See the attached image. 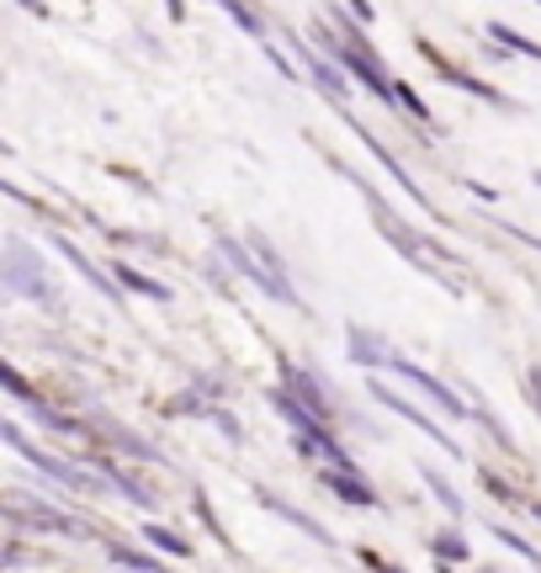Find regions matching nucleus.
<instances>
[{
  "instance_id": "1",
  "label": "nucleus",
  "mask_w": 541,
  "mask_h": 573,
  "mask_svg": "<svg viewBox=\"0 0 541 573\" xmlns=\"http://www.w3.org/2000/svg\"><path fill=\"white\" fill-rule=\"evenodd\" d=\"M0 298H32V302H54L48 272L37 261V250L22 240H11L0 250Z\"/></svg>"
},
{
  "instance_id": "2",
  "label": "nucleus",
  "mask_w": 541,
  "mask_h": 573,
  "mask_svg": "<svg viewBox=\"0 0 541 573\" xmlns=\"http://www.w3.org/2000/svg\"><path fill=\"white\" fill-rule=\"evenodd\" d=\"M388 372H398L404 383H415V388H420L424 398H430V404H435V409L446 415V420H478V409H473V404H467L462 393H456V388H446L441 377H430V372H424V366H415V362H409V356H393V366H388Z\"/></svg>"
},
{
  "instance_id": "3",
  "label": "nucleus",
  "mask_w": 541,
  "mask_h": 573,
  "mask_svg": "<svg viewBox=\"0 0 541 573\" xmlns=\"http://www.w3.org/2000/svg\"><path fill=\"white\" fill-rule=\"evenodd\" d=\"M366 388H372V398H377V404H383V409H393V415H398V420L420 425V436H430V441H435V447H441V452L462 456V447H456V441H451V436H446V425H435V420H430V415H424V409H420V404H415V398H404V393H398V388H388V383H383V377H372V383H366Z\"/></svg>"
},
{
  "instance_id": "4",
  "label": "nucleus",
  "mask_w": 541,
  "mask_h": 573,
  "mask_svg": "<svg viewBox=\"0 0 541 573\" xmlns=\"http://www.w3.org/2000/svg\"><path fill=\"white\" fill-rule=\"evenodd\" d=\"M218 255H229V266H234V272H240L244 282H255V287H261L266 298H276V302H292V308H302V298H298V293H292V287H281L276 276H266V272H261V261H250V250H244L240 240H218Z\"/></svg>"
},
{
  "instance_id": "5",
  "label": "nucleus",
  "mask_w": 541,
  "mask_h": 573,
  "mask_svg": "<svg viewBox=\"0 0 541 573\" xmlns=\"http://www.w3.org/2000/svg\"><path fill=\"white\" fill-rule=\"evenodd\" d=\"M276 366H281V388L292 393V398H298V404L308 409V415H319V420L330 425V393H324V383H319V377H313L308 366L287 362V356H281Z\"/></svg>"
},
{
  "instance_id": "6",
  "label": "nucleus",
  "mask_w": 541,
  "mask_h": 573,
  "mask_svg": "<svg viewBox=\"0 0 541 573\" xmlns=\"http://www.w3.org/2000/svg\"><path fill=\"white\" fill-rule=\"evenodd\" d=\"M340 118H345V128H351V133H356L361 144H366V154H372V159H377V165L388 170L393 181L404 186V191H409V197H415V202H420L424 212H435V202H430V197H424L420 186H415V176H409V170L398 165V154H388V150H383V144H377V133H366V128H361V122H356V112H340Z\"/></svg>"
},
{
  "instance_id": "7",
  "label": "nucleus",
  "mask_w": 541,
  "mask_h": 573,
  "mask_svg": "<svg viewBox=\"0 0 541 573\" xmlns=\"http://www.w3.org/2000/svg\"><path fill=\"white\" fill-rule=\"evenodd\" d=\"M324 488H330L334 499L356 505V510H383V494L361 478L356 467H324Z\"/></svg>"
},
{
  "instance_id": "8",
  "label": "nucleus",
  "mask_w": 541,
  "mask_h": 573,
  "mask_svg": "<svg viewBox=\"0 0 541 573\" xmlns=\"http://www.w3.org/2000/svg\"><path fill=\"white\" fill-rule=\"evenodd\" d=\"M430 59H435V48H424ZM435 69H441V80L446 86H456V91H467V96H478V101H488V107H505V112H515V101L499 86H488V80H478V75H462L456 64H446V59H435Z\"/></svg>"
},
{
  "instance_id": "9",
  "label": "nucleus",
  "mask_w": 541,
  "mask_h": 573,
  "mask_svg": "<svg viewBox=\"0 0 541 573\" xmlns=\"http://www.w3.org/2000/svg\"><path fill=\"white\" fill-rule=\"evenodd\" d=\"M345 345H351V362L356 366H393V356H398L388 340L372 334L366 324H351V330H345Z\"/></svg>"
},
{
  "instance_id": "10",
  "label": "nucleus",
  "mask_w": 541,
  "mask_h": 573,
  "mask_svg": "<svg viewBox=\"0 0 541 573\" xmlns=\"http://www.w3.org/2000/svg\"><path fill=\"white\" fill-rule=\"evenodd\" d=\"M5 510L16 515V520H27L37 531H59V537H86V520H75V515L64 510H48V505H5Z\"/></svg>"
},
{
  "instance_id": "11",
  "label": "nucleus",
  "mask_w": 541,
  "mask_h": 573,
  "mask_svg": "<svg viewBox=\"0 0 541 573\" xmlns=\"http://www.w3.org/2000/svg\"><path fill=\"white\" fill-rule=\"evenodd\" d=\"M255 499H261V505H266L270 515H281L287 526H298L302 537H313V542H319V547H334V537H330V531H324V526H319V520H313V515H308V510H298V505H287V499H276L270 488H255Z\"/></svg>"
},
{
  "instance_id": "12",
  "label": "nucleus",
  "mask_w": 541,
  "mask_h": 573,
  "mask_svg": "<svg viewBox=\"0 0 541 573\" xmlns=\"http://www.w3.org/2000/svg\"><path fill=\"white\" fill-rule=\"evenodd\" d=\"M292 54H298V59H302V69H308V75L319 80V91L330 96V101H345V91H351V86H345V75H340V69H334L330 59H319V54H308V48H302V43H298V37H292Z\"/></svg>"
},
{
  "instance_id": "13",
  "label": "nucleus",
  "mask_w": 541,
  "mask_h": 573,
  "mask_svg": "<svg viewBox=\"0 0 541 573\" xmlns=\"http://www.w3.org/2000/svg\"><path fill=\"white\" fill-rule=\"evenodd\" d=\"M270 409H276L281 420L292 425V436H313V430H330V425L319 420V415H308V409H302V404H298V398H292L287 388H270Z\"/></svg>"
},
{
  "instance_id": "14",
  "label": "nucleus",
  "mask_w": 541,
  "mask_h": 573,
  "mask_svg": "<svg viewBox=\"0 0 541 573\" xmlns=\"http://www.w3.org/2000/svg\"><path fill=\"white\" fill-rule=\"evenodd\" d=\"M96 473L107 478V488H118L122 499H133V505H144V510H154V494H150V488H144L139 478H133V473H122L118 462H107V456H101V462H96Z\"/></svg>"
},
{
  "instance_id": "15",
  "label": "nucleus",
  "mask_w": 541,
  "mask_h": 573,
  "mask_svg": "<svg viewBox=\"0 0 541 573\" xmlns=\"http://www.w3.org/2000/svg\"><path fill=\"white\" fill-rule=\"evenodd\" d=\"M59 244V255L64 261H69V266H75V272L86 276L90 287H96V293H107V298H118V282H107V272H101V266H96V261H90V255H80V244L75 240H54Z\"/></svg>"
},
{
  "instance_id": "16",
  "label": "nucleus",
  "mask_w": 541,
  "mask_h": 573,
  "mask_svg": "<svg viewBox=\"0 0 541 573\" xmlns=\"http://www.w3.org/2000/svg\"><path fill=\"white\" fill-rule=\"evenodd\" d=\"M420 483H430V494L441 499V510H446V515H456V520L467 515V505H462V494H456V488L446 483V473H441V467H430V462H420Z\"/></svg>"
},
{
  "instance_id": "17",
  "label": "nucleus",
  "mask_w": 541,
  "mask_h": 573,
  "mask_svg": "<svg viewBox=\"0 0 541 573\" xmlns=\"http://www.w3.org/2000/svg\"><path fill=\"white\" fill-rule=\"evenodd\" d=\"M112 282H122V287H128V293H144V298H154V302H170V287H165V282H150V276L144 272H133V266H112Z\"/></svg>"
},
{
  "instance_id": "18",
  "label": "nucleus",
  "mask_w": 541,
  "mask_h": 573,
  "mask_svg": "<svg viewBox=\"0 0 541 573\" xmlns=\"http://www.w3.org/2000/svg\"><path fill=\"white\" fill-rule=\"evenodd\" d=\"M107 552H112V563H122L128 573H176V569H165L159 558H150V552H133V547H122V542H107Z\"/></svg>"
},
{
  "instance_id": "19",
  "label": "nucleus",
  "mask_w": 541,
  "mask_h": 573,
  "mask_svg": "<svg viewBox=\"0 0 541 573\" xmlns=\"http://www.w3.org/2000/svg\"><path fill=\"white\" fill-rule=\"evenodd\" d=\"M430 552H435L441 563H473V547L462 542V531H435V537H430Z\"/></svg>"
},
{
  "instance_id": "20",
  "label": "nucleus",
  "mask_w": 541,
  "mask_h": 573,
  "mask_svg": "<svg viewBox=\"0 0 541 573\" xmlns=\"http://www.w3.org/2000/svg\"><path fill=\"white\" fill-rule=\"evenodd\" d=\"M488 37H494L499 48H510V54H520V59H541V43H531V37H520V32L505 27V22H488Z\"/></svg>"
},
{
  "instance_id": "21",
  "label": "nucleus",
  "mask_w": 541,
  "mask_h": 573,
  "mask_svg": "<svg viewBox=\"0 0 541 573\" xmlns=\"http://www.w3.org/2000/svg\"><path fill=\"white\" fill-rule=\"evenodd\" d=\"M144 542L150 547H159V552H170V558H191V542H186V537H176V531H170V526H144Z\"/></svg>"
},
{
  "instance_id": "22",
  "label": "nucleus",
  "mask_w": 541,
  "mask_h": 573,
  "mask_svg": "<svg viewBox=\"0 0 541 573\" xmlns=\"http://www.w3.org/2000/svg\"><path fill=\"white\" fill-rule=\"evenodd\" d=\"M197 520H202V526H208V537L218 547H223V552H229V558H234V552H240V547H234V537H229V531H223V520H218V515H212V505H208V494H197Z\"/></svg>"
},
{
  "instance_id": "23",
  "label": "nucleus",
  "mask_w": 541,
  "mask_h": 573,
  "mask_svg": "<svg viewBox=\"0 0 541 573\" xmlns=\"http://www.w3.org/2000/svg\"><path fill=\"white\" fill-rule=\"evenodd\" d=\"M250 250L261 255V272H266V276H276V282L287 287V266H281V255L270 250V240H266V234H255V229H250Z\"/></svg>"
},
{
  "instance_id": "24",
  "label": "nucleus",
  "mask_w": 541,
  "mask_h": 573,
  "mask_svg": "<svg viewBox=\"0 0 541 573\" xmlns=\"http://www.w3.org/2000/svg\"><path fill=\"white\" fill-rule=\"evenodd\" d=\"M0 388H5V393H16V398H22L27 409H37V404H43V398L32 393V383H27V377H22V372H16L11 362H0Z\"/></svg>"
},
{
  "instance_id": "25",
  "label": "nucleus",
  "mask_w": 541,
  "mask_h": 573,
  "mask_svg": "<svg viewBox=\"0 0 541 573\" xmlns=\"http://www.w3.org/2000/svg\"><path fill=\"white\" fill-rule=\"evenodd\" d=\"M494 537H499V542L510 547V552H520V558H526V563H541V552L531 542H526V537H515L510 526H494Z\"/></svg>"
},
{
  "instance_id": "26",
  "label": "nucleus",
  "mask_w": 541,
  "mask_h": 573,
  "mask_svg": "<svg viewBox=\"0 0 541 573\" xmlns=\"http://www.w3.org/2000/svg\"><path fill=\"white\" fill-rule=\"evenodd\" d=\"M229 16H234L250 37H266V16H261V11H250V5H229Z\"/></svg>"
},
{
  "instance_id": "27",
  "label": "nucleus",
  "mask_w": 541,
  "mask_h": 573,
  "mask_svg": "<svg viewBox=\"0 0 541 573\" xmlns=\"http://www.w3.org/2000/svg\"><path fill=\"white\" fill-rule=\"evenodd\" d=\"M0 441H5V447H11V452H22L32 462V456H37V447H32L27 436H22V430H16V425L11 420H0Z\"/></svg>"
},
{
  "instance_id": "28",
  "label": "nucleus",
  "mask_w": 541,
  "mask_h": 573,
  "mask_svg": "<svg viewBox=\"0 0 541 573\" xmlns=\"http://www.w3.org/2000/svg\"><path fill=\"white\" fill-rule=\"evenodd\" d=\"M393 101H398V107H404L409 118L430 122V107H424V101H420V96H415V91H409V86H393Z\"/></svg>"
},
{
  "instance_id": "29",
  "label": "nucleus",
  "mask_w": 541,
  "mask_h": 573,
  "mask_svg": "<svg viewBox=\"0 0 541 573\" xmlns=\"http://www.w3.org/2000/svg\"><path fill=\"white\" fill-rule=\"evenodd\" d=\"M212 425H218V430H223L229 441H240V420H234L229 409H212Z\"/></svg>"
},
{
  "instance_id": "30",
  "label": "nucleus",
  "mask_w": 541,
  "mask_h": 573,
  "mask_svg": "<svg viewBox=\"0 0 541 573\" xmlns=\"http://www.w3.org/2000/svg\"><path fill=\"white\" fill-rule=\"evenodd\" d=\"M361 563H366V569H372V573H404V569H393L388 558H377V552H372V547H366V552H361Z\"/></svg>"
},
{
  "instance_id": "31",
  "label": "nucleus",
  "mask_w": 541,
  "mask_h": 573,
  "mask_svg": "<svg viewBox=\"0 0 541 573\" xmlns=\"http://www.w3.org/2000/svg\"><path fill=\"white\" fill-rule=\"evenodd\" d=\"M531 398H537V415H541V366H531Z\"/></svg>"
},
{
  "instance_id": "32",
  "label": "nucleus",
  "mask_w": 541,
  "mask_h": 573,
  "mask_svg": "<svg viewBox=\"0 0 541 573\" xmlns=\"http://www.w3.org/2000/svg\"><path fill=\"white\" fill-rule=\"evenodd\" d=\"M531 515H537V520H541V499H537V505H531Z\"/></svg>"
},
{
  "instance_id": "33",
  "label": "nucleus",
  "mask_w": 541,
  "mask_h": 573,
  "mask_svg": "<svg viewBox=\"0 0 541 573\" xmlns=\"http://www.w3.org/2000/svg\"><path fill=\"white\" fill-rule=\"evenodd\" d=\"M483 573H505V569H483Z\"/></svg>"
},
{
  "instance_id": "34",
  "label": "nucleus",
  "mask_w": 541,
  "mask_h": 573,
  "mask_svg": "<svg viewBox=\"0 0 541 573\" xmlns=\"http://www.w3.org/2000/svg\"><path fill=\"white\" fill-rule=\"evenodd\" d=\"M537 186H541V170H537Z\"/></svg>"
},
{
  "instance_id": "35",
  "label": "nucleus",
  "mask_w": 541,
  "mask_h": 573,
  "mask_svg": "<svg viewBox=\"0 0 541 573\" xmlns=\"http://www.w3.org/2000/svg\"><path fill=\"white\" fill-rule=\"evenodd\" d=\"M0 154H5V144H0Z\"/></svg>"
}]
</instances>
